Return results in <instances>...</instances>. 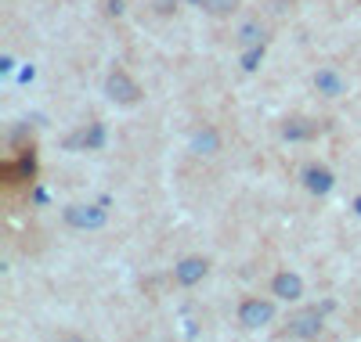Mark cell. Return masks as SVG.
I'll return each mask as SVG.
<instances>
[{"instance_id":"1","label":"cell","mask_w":361,"mask_h":342,"mask_svg":"<svg viewBox=\"0 0 361 342\" xmlns=\"http://www.w3.org/2000/svg\"><path fill=\"white\" fill-rule=\"evenodd\" d=\"M105 94H109V101L112 105H137L141 101V87H137V80L130 76V72H123V69H116V72H109V80H105Z\"/></svg>"},{"instance_id":"2","label":"cell","mask_w":361,"mask_h":342,"mask_svg":"<svg viewBox=\"0 0 361 342\" xmlns=\"http://www.w3.org/2000/svg\"><path fill=\"white\" fill-rule=\"evenodd\" d=\"M271 321H275V303L271 299H243V306H238V324H243L246 331H260L267 328Z\"/></svg>"},{"instance_id":"3","label":"cell","mask_w":361,"mask_h":342,"mask_svg":"<svg viewBox=\"0 0 361 342\" xmlns=\"http://www.w3.org/2000/svg\"><path fill=\"white\" fill-rule=\"evenodd\" d=\"M105 220H109L105 205H83V202L66 205V224H69L73 231H102Z\"/></svg>"},{"instance_id":"4","label":"cell","mask_w":361,"mask_h":342,"mask_svg":"<svg viewBox=\"0 0 361 342\" xmlns=\"http://www.w3.org/2000/svg\"><path fill=\"white\" fill-rule=\"evenodd\" d=\"M300 180H304V188H307L311 195H318V198L336 188V173L329 170L325 163H307L304 170H300Z\"/></svg>"},{"instance_id":"5","label":"cell","mask_w":361,"mask_h":342,"mask_svg":"<svg viewBox=\"0 0 361 342\" xmlns=\"http://www.w3.org/2000/svg\"><path fill=\"white\" fill-rule=\"evenodd\" d=\"M322 335V314L318 310H300L286 324V338H318Z\"/></svg>"},{"instance_id":"6","label":"cell","mask_w":361,"mask_h":342,"mask_svg":"<svg viewBox=\"0 0 361 342\" xmlns=\"http://www.w3.org/2000/svg\"><path fill=\"white\" fill-rule=\"evenodd\" d=\"M271 296L282 299V303H296L300 296H304V277L293 274V270H282L271 277Z\"/></svg>"},{"instance_id":"7","label":"cell","mask_w":361,"mask_h":342,"mask_svg":"<svg viewBox=\"0 0 361 342\" xmlns=\"http://www.w3.org/2000/svg\"><path fill=\"white\" fill-rule=\"evenodd\" d=\"M206 274H209V263H206L202 256H188V260H180V263L173 267V281H177L180 289H192V285L202 281Z\"/></svg>"},{"instance_id":"8","label":"cell","mask_w":361,"mask_h":342,"mask_svg":"<svg viewBox=\"0 0 361 342\" xmlns=\"http://www.w3.org/2000/svg\"><path fill=\"white\" fill-rule=\"evenodd\" d=\"M318 134H322V122H314L307 115H293V119L282 122V137L286 141H314Z\"/></svg>"},{"instance_id":"9","label":"cell","mask_w":361,"mask_h":342,"mask_svg":"<svg viewBox=\"0 0 361 342\" xmlns=\"http://www.w3.org/2000/svg\"><path fill=\"white\" fill-rule=\"evenodd\" d=\"M311 83H314V90H318L322 98H340V94H347V80H343V76H340L333 65L318 69Z\"/></svg>"},{"instance_id":"10","label":"cell","mask_w":361,"mask_h":342,"mask_svg":"<svg viewBox=\"0 0 361 342\" xmlns=\"http://www.w3.org/2000/svg\"><path fill=\"white\" fill-rule=\"evenodd\" d=\"M33 173H37L33 151L18 155V163H4V166H0V177H4V184H25V180H33Z\"/></svg>"},{"instance_id":"11","label":"cell","mask_w":361,"mask_h":342,"mask_svg":"<svg viewBox=\"0 0 361 342\" xmlns=\"http://www.w3.org/2000/svg\"><path fill=\"white\" fill-rule=\"evenodd\" d=\"M102 144H105V127H102V122H90L87 130L66 137V148H83V151H98Z\"/></svg>"},{"instance_id":"12","label":"cell","mask_w":361,"mask_h":342,"mask_svg":"<svg viewBox=\"0 0 361 342\" xmlns=\"http://www.w3.org/2000/svg\"><path fill=\"white\" fill-rule=\"evenodd\" d=\"M192 151L195 155H217L221 151V134L214 127H202L192 134Z\"/></svg>"},{"instance_id":"13","label":"cell","mask_w":361,"mask_h":342,"mask_svg":"<svg viewBox=\"0 0 361 342\" xmlns=\"http://www.w3.org/2000/svg\"><path fill=\"white\" fill-rule=\"evenodd\" d=\"M264 37H267V29L257 22V18H250V22H243L238 25V33H235V40L243 44V47H253V44H264Z\"/></svg>"},{"instance_id":"14","label":"cell","mask_w":361,"mask_h":342,"mask_svg":"<svg viewBox=\"0 0 361 342\" xmlns=\"http://www.w3.org/2000/svg\"><path fill=\"white\" fill-rule=\"evenodd\" d=\"M235 8H238V0H202V11L214 18H228Z\"/></svg>"},{"instance_id":"15","label":"cell","mask_w":361,"mask_h":342,"mask_svg":"<svg viewBox=\"0 0 361 342\" xmlns=\"http://www.w3.org/2000/svg\"><path fill=\"white\" fill-rule=\"evenodd\" d=\"M260 61H264V44H253V47L243 51V69H246V72H257Z\"/></svg>"},{"instance_id":"16","label":"cell","mask_w":361,"mask_h":342,"mask_svg":"<svg viewBox=\"0 0 361 342\" xmlns=\"http://www.w3.org/2000/svg\"><path fill=\"white\" fill-rule=\"evenodd\" d=\"M11 69H15V58H11V54H4V58H0V72H4V76H8Z\"/></svg>"},{"instance_id":"17","label":"cell","mask_w":361,"mask_h":342,"mask_svg":"<svg viewBox=\"0 0 361 342\" xmlns=\"http://www.w3.org/2000/svg\"><path fill=\"white\" fill-rule=\"evenodd\" d=\"M105 11H109V15H123V0H109Z\"/></svg>"},{"instance_id":"18","label":"cell","mask_w":361,"mask_h":342,"mask_svg":"<svg viewBox=\"0 0 361 342\" xmlns=\"http://www.w3.org/2000/svg\"><path fill=\"white\" fill-rule=\"evenodd\" d=\"M354 213H357V216H361V195H357V198H354Z\"/></svg>"},{"instance_id":"19","label":"cell","mask_w":361,"mask_h":342,"mask_svg":"<svg viewBox=\"0 0 361 342\" xmlns=\"http://www.w3.org/2000/svg\"><path fill=\"white\" fill-rule=\"evenodd\" d=\"M192 4H202V0H192Z\"/></svg>"}]
</instances>
